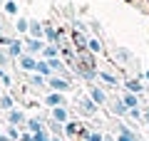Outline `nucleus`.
Wrapping results in <instances>:
<instances>
[{
	"instance_id": "18",
	"label": "nucleus",
	"mask_w": 149,
	"mask_h": 141,
	"mask_svg": "<svg viewBox=\"0 0 149 141\" xmlns=\"http://www.w3.org/2000/svg\"><path fill=\"white\" fill-rule=\"evenodd\" d=\"M32 141H50V136L45 134V131H37V134L32 136Z\"/></svg>"
},
{
	"instance_id": "30",
	"label": "nucleus",
	"mask_w": 149,
	"mask_h": 141,
	"mask_svg": "<svg viewBox=\"0 0 149 141\" xmlns=\"http://www.w3.org/2000/svg\"><path fill=\"white\" fill-rule=\"evenodd\" d=\"M129 116H132V119H142V116H139V111H137V109H129Z\"/></svg>"
},
{
	"instance_id": "17",
	"label": "nucleus",
	"mask_w": 149,
	"mask_h": 141,
	"mask_svg": "<svg viewBox=\"0 0 149 141\" xmlns=\"http://www.w3.org/2000/svg\"><path fill=\"white\" fill-rule=\"evenodd\" d=\"M27 27H30V22H27L25 17H20V20H17V30H20V32H25Z\"/></svg>"
},
{
	"instance_id": "23",
	"label": "nucleus",
	"mask_w": 149,
	"mask_h": 141,
	"mask_svg": "<svg viewBox=\"0 0 149 141\" xmlns=\"http://www.w3.org/2000/svg\"><path fill=\"white\" fill-rule=\"evenodd\" d=\"M0 79H3V84H8V87H10V77H8L3 69H0Z\"/></svg>"
},
{
	"instance_id": "21",
	"label": "nucleus",
	"mask_w": 149,
	"mask_h": 141,
	"mask_svg": "<svg viewBox=\"0 0 149 141\" xmlns=\"http://www.w3.org/2000/svg\"><path fill=\"white\" fill-rule=\"evenodd\" d=\"M30 30H32V32H35V35H37V37L42 35V30H40V25H37V22H30Z\"/></svg>"
},
{
	"instance_id": "14",
	"label": "nucleus",
	"mask_w": 149,
	"mask_h": 141,
	"mask_svg": "<svg viewBox=\"0 0 149 141\" xmlns=\"http://www.w3.org/2000/svg\"><path fill=\"white\" fill-rule=\"evenodd\" d=\"M42 55H45L47 59H55V55H57V50H55V47H45V50H42Z\"/></svg>"
},
{
	"instance_id": "4",
	"label": "nucleus",
	"mask_w": 149,
	"mask_h": 141,
	"mask_svg": "<svg viewBox=\"0 0 149 141\" xmlns=\"http://www.w3.org/2000/svg\"><path fill=\"white\" fill-rule=\"evenodd\" d=\"M50 84H52L55 89H70V82H67V79H57V77H52V79H50Z\"/></svg>"
},
{
	"instance_id": "26",
	"label": "nucleus",
	"mask_w": 149,
	"mask_h": 141,
	"mask_svg": "<svg viewBox=\"0 0 149 141\" xmlns=\"http://www.w3.org/2000/svg\"><path fill=\"white\" fill-rule=\"evenodd\" d=\"M67 131H70V134H74V131H80V126H77V124H67Z\"/></svg>"
},
{
	"instance_id": "10",
	"label": "nucleus",
	"mask_w": 149,
	"mask_h": 141,
	"mask_svg": "<svg viewBox=\"0 0 149 141\" xmlns=\"http://www.w3.org/2000/svg\"><path fill=\"white\" fill-rule=\"evenodd\" d=\"M55 121H67V111H65V109H55Z\"/></svg>"
},
{
	"instance_id": "8",
	"label": "nucleus",
	"mask_w": 149,
	"mask_h": 141,
	"mask_svg": "<svg viewBox=\"0 0 149 141\" xmlns=\"http://www.w3.org/2000/svg\"><path fill=\"white\" fill-rule=\"evenodd\" d=\"M25 47L30 50V52H37V50H42V45H40L37 40H27V42H25Z\"/></svg>"
},
{
	"instance_id": "3",
	"label": "nucleus",
	"mask_w": 149,
	"mask_h": 141,
	"mask_svg": "<svg viewBox=\"0 0 149 141\" xmlns=\"http://www.w3.org/2000/svg\"><path fill=\"white\" fill-rule=\"evenodd\" d=\"M20 67L22 69H37V62L32 57H20Z\"/></svg>"
},
{
	"instance_id": "5",
	"label": "nucleus",
	"mask_w": 149,
	"mask_h": 141,
	"mask_svg": "<svg viewBox=\"0 0 149 141\" xmlns=\"http://www.w3.org/2000/svg\"><path fill=\"white\" fill-rule=\"evenodd\" d=\"M82 111H87V114H92V111H95L97 109V104H95V102H92V99H85V102H82Z\"/></svg>"
},
{
	"instance_id": "6",
	"label": "nucleus",
	"mask_w": 149,
	"mask_h": 141,
	"mask_svg": "<svg viewBox=\"0 0 149 141\" xmlns=\"http://www.w3.org/2000/svg\"><path fill=\"white\" fill-rule=\"evenodd\" d=\"M124 106H127V109H137V97H134V94H127V97H124Z\"/></svg>"
},
{
	"instance_id": "16",
	"label": "nucleus",
	"mask_w": 149,
	"mask_h": 141,
	"mask_svg": "<svg viewBox=\"0 0 149 141\" xmlns=\"http://www.w3.org/2000/svg\"><path fill=\"white\" fill-rule=\"evenodd\" d=\"M0 106H3V109H10V106H13V99L8 97V94L3 97V99H0Z\"/></svg>"
},
{
	"instance_id": "2",
	"label": "nucleus",
	"mask_w": 149,
	"mask_h": 141,
	"mask_svg": "<svg viewBox=\"0 0 149 141\" xmlns=\"http://www.w3.org/2000/svg\"><path fill=\"white\" fill-rule=\"evenodd\" d=\"M47 104L50 106H60V104H65V97L60 92H55V94H50V97H47Z\"/></svg>"
},
{
	"instance_id": "20",
	"label": "nucleus",
	"mask_w": 149,
	"mask_h": 141,
	"mask_svg": "<svg viewBox=\"0 0 149 141\" xmlns=\"http://www.w3.org/2000/svg\"><path fill=\"white\" fill-rule=\"evenodd\" d=\"M5 10L10 12V15H15V12H17V5H15V3H13V0H10V3H8V5H5Z\"/></svg>"
},
{
	"instance_id": "1",
	"label": "nucleus",
	"mask_w": 149,
	"mask_h": 141,
	"mask_svg": "<svg viewBox=\"0 0 149 141\" xmlns=\"http://www.w3.org/2000/svg\"><path fill=\"white\" fill-rule=\"evenodd\" d=\"M90 97H92V102H95V104H104V94H102V89H97V87H92L90 89Z\"/></svg>"
},
{
	"instance_id": "7",
	"label": "nucleus",
	"mask_w": 149,
	"mask_h": 141,
	"mask_svg": "<svg viewBox=\"0 0 149 141\" xmlns=\"http://www.w3.org/2000/svg\"><path fill=\"white\" fill-rule=\"evenodd\" d=\"M74 45H77V47H82V50H85V47H87V40H85V35H82V32H74Z\"/></svg>"
},
{
	"instance_id": "15",
	"label": "nucleus",
	"mask_w": 149,
	"mask_h": 141,
	"mask_svg": "<svg viewBox=\"0 0 149 141\" xmlns=\"http://www.w3.org/2000/svg\"><path fill=\"white\" fill-rule=\"evenodd\" d=\"M100 79H102L104 84H117V79H114V77H109L107 72H102V74H100Z\"/></svg>"
},
{
	"instance_id": "11",
	"label": "nucleus",
	"mask_w": 149,
	"mask_h": 141,
	"mask_svg": "<svg viewBox=\"0 0 149 141\" xmlns=\"http://www.w3.org/2000/svg\"><path fill=\"white\" fill-rule=\"evenodd\" d=\"M119 141H137V136H134L132 131H127V129H122V136H119Z\"/></svg>"
},
{
	"instance_id": "12",
	"label": "nucleus",
	"mask_w": 149,
	"mask_h": 141,
	"mask_svg": "<svg viewBox=\"0 0 149 141\" xmlns=\"http://www.w3.org/2000/svg\"><path fill=\"white\" fill-rule=\"evenodd\" d=\"M37 72H40V74H47V77H50V64H47V62H37Z\"/></svg>"
},
{
	"instance_id": "24",
	"label": "nucleus",
	"mask_w": 149,
	"mask_h": 141,
	"mask_svg": "<svg viewBox=\"0 0 149 141\" xmlns=\"http://www.w3.org/2000/svg\"><path fill=\"white\" fill-rule=\"evenodd\" d=\"M27 126H30L32 131H40V121H27Z\"/></svg>"
},
{
	"instance_id": "28",
	"label": "nucleus",
	"mask_w": 149,
	"mask_h": 141,
	"mask_svg": "<svg viewBox=\"0 0 149 141\" xmlns=\"http://www.w3.org/2000/svg\"><path fill=\"white\" fill-rule=\"evenodd\" d=\"M8 136H10V141H13V139H17V131L10 126V129H8Z\"/></svg>"
},
{
	"instance_id": "9",
	"label": "nucleus",
	"mask_w": 149,
	"mask_h": 141,
	"mask_svg": "<svg viewBox=\"0 0 149 141\" xmlns=\"http://www.w3.org/2000/svg\"><path fill=\"white\" fill-rule=\"evenodd\" d=\"M8 119H10V124H20V121H22V114H20V111H10Z\"/></svg>"
},
{
	"instance_id": "27",
	"label": "nucleus",
	"mask_w": 149,
	"mask_h": 141,
	"mask_svg": "<svg viewBox=\"0 0 149 141\" xmlns=\"http://www.w3.org/2000/svg\"><path fill=\"white\" fill-rule=\"evenodd\" d=\"M127 87H129V89H132V92H139V82H129V84H127Z\"/></svg>"
},
{
	"instance_id": "31",
	"label": "nucleus",
	"mask_w": 149,
	"mask_h": 141,
	"mask_svg": "<svg viewBox=\"0 0 149 141\" xmlns=\"http://www.w3.org/2000/svg\"><path fill=\"white\" fill-rule=\"evenodd\" d=\"M0 141H10V136H5V134H0Z\"/></svg>"
},
{
	"instance_id": "29",
	"label": "nucleus",
	"mask_w": 149,
	"mask_h": 141,
	"mask_svg": "<svg viewBox=\"0 0 149 141\" xmlns=\"http://www.w3.org/2000/svg\"><path fill=\"white\" fill-rule=\"evenodd\" d=\"M87 139H90V141H102V134H90Z\"/></svg>"
},
{
	"instance_id": "13",
	"label": "nucleus",
	"mask_w": 149,
	"mask_h": 141,
	"mask_svg": "<svg viewBox=\"0 0 149 141\" xmlns=\"http://www.w3.org/2000/svg\"><path fill=\"white\" fill-rule=\"evenodd\" d=\"M20 55V42H10V57H17Z\"/></svg>"
},
{
	"instance_id": "32",
	"label": "nucleus",
	"mask_w": 149,
	"mask_h": 141,
	"mask_svg": "<svg viewBox=\"0 0 149 141\" xmlns=\"http://www.w3.org/2000/svg\"><path fill=\"white\" fill-rule=\"evenodd\" d=\"M104 141H114V139H109V136H107V139H104Z\"/></svg>"
},
{
	"instance_id": "22",
	"label": "nucleus",
	"mask_w": 149,
	"mask_h": 141,
	"mask_svg": "<svg viewBox=\"0 0 149 141\" xmlns=\"http://www.w3.org/2000/svg\"><path fill=\"white\" fill-rule=\"evenodd\" d=\"M30 84H35V87H40V84H42V77H37V74H35V77H30Z\"/></svg>"
},
{
	"instance_id": "33",
	"label": "nucleus",
	"mask_w": 149,
	"mask_h": 141,
	"mask_svg": "<svg viewBox=\"0 0 149 141\" xmlns=\"http://www.w3.org/2000/svg\"><path fill=\"white\" fill-rule=\"evenodd\" d=\"M147 79H149V69H147Z\"/></svg>"
},
{
	"instance_id": "19",
	"label": "nucleus",
	"mask_w": 149,
	"mask_h": 141,
	"mask_svg": "<svg viewBox=\"0 0 149 141\" xmlns=\"http://www.w3.org/2000/svg\"><path fill=\"white\" fill-rule=\"evenodd\" d=\"M114 111H117V114H127V106H124V102H122V104H119V102H114Z\"/></svg>"
},
{
	"instance_id": "25",
	"label": "nucleus",
	"mask_w": 149,
	"mask_h": 141,
	"mask_svg": "<svg viewBox=\"0 0 149 141\" xmlns=\"http://www.w3.org/2000/svg\"><path fill=\"white\" fill-rule=\"evenodd\" d=\"M3 64H8V55L0 50V67H3Z\"/></svg>"
}]
</instances>
